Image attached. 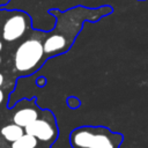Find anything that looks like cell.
<instances>
[{"instance_id":"cell-1","label":"cell","mask_w":148,"mask_h":148,"mask_svg":"<svg viewBox=\"0 0 148 148\" xmlns=\"http://www.w3.org/2000/svg\"><path fill=\"white\" fill-rule=\"evenodd\" d=\"M113 13V8L104 5L97 8L74 6L65 12L57 8L50 9L49 14L56 17V24L47 31L44 38V51L46 58H52L67 53L81 32L84 22H97L102 17Z\"/></svg>"},{"instance_id":"cell-2","label":"cell","mask_w":148,"mask_h":148,"mask_svg":"<svg viewBox=\"0 0 148 148\" xmlns=\"http://www.w3.org/2000/svg\"><path fill=\"white\" fill-rule=\"evenodd\" d=\"M72 148H120L124 134L102 125L79 126L69 133Z\"/></svg>"},{"instance_id":"cell-3","label":"cell","mask_w":148,"mask_h":148,"mask_svg":"<svg viewBox=\"0 0 148 148\" xmlns=\"http://www.w3.org/2000/svg\"><path fill=\"white\" fill-rule=\"evenodd\" d=\"M47 32L42 30L32 31L31 36L20 43L16 47L13 64L14 69L22 75H30L37 72L46 61L44 51V38Z\"/></svg>"},{"instance_id":"cell-4","label":"cell","mask_w":148,"mask_h":148,"mask_svg":"<svg viewBox=\"0 0 148 148\" xmlns=\"http://www.w3.org/2000/svg\"><path fill=\"white\" fill-rule=\"evenodd\" d=\"M25 133L37 138V140L46 146H51L59 136V128L56 116L51 110H42L39 117L24 127Z\"/></svg>"},{"instance_id":"cell-5","label":"cell","mask_w":148,"mask_h":148,"mask_svg":"<svg viewBox=\"0 0 148 148\" xmlns=\"http://www.w3.org/2000/svg\"><path fill=\"white\" fill-rule=\"evenodd\" d=\"M31 17L22 10H10L7 13L1 28V37L7 43L21 39L31 29Z\"/></svg>"},{"instance_id":"cell-6","label":"cell","mask_w":148,"mask_h":148,"mask_svg":"<svg viewBox=\"0 0 148 148\" xmlns=\"http://www.w3.org/2000/svg\"><path fill=\"white\" fill-rule=\"evenodd\" d=\"M40 111L42 109H39V106L36 104V98H23L14 106L12 112V121L25 127L39 117Z\"/></svg>"},{"instance_id":"cell-7","label":"cell","mask_w":148,"mask_h":148,"mask_svg":"<svg viewBox=\"0 0 148 148\" xmlns=\"http://www.w3.org/2000/svg\"><path fill=\"white\" fill-rule=\"evenodd\" d=\"M25 133L24 131V127L17 125V124H14V123H10L8 125H5L1 131H0V134L1 136L8 141V142H14L15 140H17L18 138H21L23 134Z\"/></svg>"},{"instance_id":"cell-8","label":"cell","mask_w":148,"mask_h":148,"mask_svg":"<svg viewBox=\"0 0 148 148\" xmlns=\"http://www.w3.org/2000/svg\"><path fill=\"white\" fill-rule=\"evenodd\" d=\"M38 143H39V141L37 140L36 136L24 133L21 138H18L14 142H12L10 148H37Z\"/></svg>"},{"instance_id":"cell-9","label":"cell","mask_w":148,"mask_h":148,"mask_svg":"<svg viewBox=\"0 0 148 148\" xmlns=\"http://www.w3.org/2000/svg\"><path fill=\"white\" fill-rule=\"evenodd\" d=\"M66 103H67V106L71 110H76L81 106V101L76 96H68L67 99H66Z\"/></svg>"},{"instance_id":"cell-10","label":"cell","mask_w":148,"mask_h":148,"mask_svg":"<svg viewBox=\"0 0 148 148\" xmlns=\"http://www.w3.org/2000/svg\"><path fill=\"white\" fill-rule=\"evenodd\" d=\"M36 83H37L38 87H44V86L46 84V79H45L44 76H40V77H38V80L36 81Z\"/></svg>"},{"instance_id":"cell-11","label":"cell","mask_w":148,"mask_h":148,"mask_svg":"<svg viewBox=\"0 0 148 148\" xmlns=\"http://www.w3.org/2000/svg\"><path fill=\"white\" fill-rule=\"evenodd\" d=\"M3 101H5V92H3V90L0 88V105L3 103Z\"/></svg>"},{"instance_id":"cell-12","label":"cell","mask_w":148,"mask_h":148,"mask_svg":"<svg viewBox=\"0 0 148 148\" xmlns=\"http://www.w3.org/2000/svg\"><path fill=\"white\" fill-rule=\"evenodd\" d=\"M3 84H5V75L0 72V88H1Z\"/></svg>"},{"instance_id":"cell-13","label":"cell","mask_w":148,"mask_h":148,"mask_svg":"<svg viewBox=\"0 0 148 148\" xmlns=\"http://www.w3.org/2000/svg\"><path fill=\"white\" fill-rule=\"evenodd\" d=\"M9 0H0V5H5V3H7Z\"/></svg>"},{"instance_id":"cell-14","label":"cell","mask_w":148,"mask_h":148,"mask_svg":"<svg viewBox=\"0 0 148 148\" xmlns=\"http://www.w3.org/2000/svg\"><path fill=\"white\" fill-rule=\"evenodd\" d=\"M2 47H3V44H2V42L0 40V52L2 51Z\"/></svg>"},{"instance_id":"cell-15","label":"cell","mask_w":148,"mask_h":148,"mask_svg":"<svg viewBox=\"0 0 148 148\" xmlns=\"http://www.w3.org/2000/svg\"><path fill=\"white\" fill-rule=\"evenodd\" d=\"M37 148H51V146H46V145H45L44 147H37Z\"/></svg>"},{"instance_id":"cell-16","label":"cell","mask_w":148,"mask_h":148,"mask_svg":"<svg viewBox=\"0 0 148 148\" xmlns=\"http://www.w3.org/2000/svg\"><path fill=\"white\" fill-rule=\"evenodd\" d=\"M1 61H2V59H1V57H0V64H1Z\"/></svg>"},{"instance_id":"cell-17","label":"cell","mask_w":148,"mask_h":148,"mask_svg":"<svg viewBox=\"0 0 148 148\" xmlns=\"http://www.w3.org/2000/svg\"><path fill=\"white\" fill-rule=\"evenodd\" d=\"M138 1H145V0H138Z\"/></svg>"}]
</instances>
